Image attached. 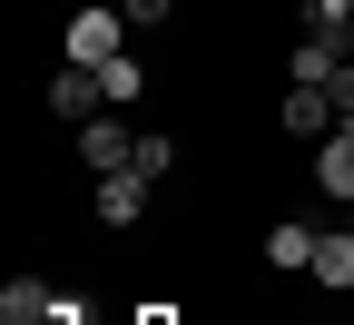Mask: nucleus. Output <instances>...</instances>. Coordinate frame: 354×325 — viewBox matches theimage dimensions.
I'll return each instance as SVG.
<instances>
[{"label": "nucleus", "mask_w": 354, "mask_h": 325, "mask_svg": "<svg viewBox=\"0 0 354 325\" xmlns=\"http://www.w3.org/2000/svg\"><path fill=\"white\" fill-rule=\"evenodd\" d=\"M128 168H138V177H177V138H158V128H148V138H138V158H128Z\"/></svg>", "instance_id": "obj_13"}, {"label": "nucleus", "mask_w": 354, "mask_h": 325, "mask_svg": "<svg viewBox=\"0 0 354 325\" xmlns=\"http://www.w3.org/2000/svg\"><path fill=\"white\" fill-rule=\"evenodd\" d=\"M344 227H354V207H344Z\"/></svg>", "instance_id": "obj_18"}, {"label": "nucleus", "mask_w": 354, "mask_h": 325, "mask_svg": "<svg viewBox=\"0 0 354 325\" xmlns=\"http://www.w3.org/2000/svg\"><path fill=\"white\" fill-rule=\"evenodd\" d=\"M50 109H59L69 128H88V118H99V109H109V79H99V69H79V60H69V69L50 79Z\"/></svg>", "instance_id": "obj_4"}, {"label": "nucleus", "mask_w": 354, "mask_h": 325, "mask_svg": "<svg viewBox=\"0 0 354 325\" xmlns=\"http://www.w3.org/2000/svg\"><path fill=\"white\" fill-rule=\"evenodd\" d=\"M138 325H177V315H167V306H148V315H138Z\"/></svg>", "instance_id": "obj_17"}, {"label": "nucleus", "mask_w": 354, "mask_h": 325, "mask_svg": "<svg viewBox=\"0 0 354 325\" xmlns=\"http://www.w3.org/2000/svg\"><path fill=\"white\" fill-rule=\"evenodd\" d=\"M118 10L138 20V30H158V20H177V0H118Z\"/></svg>", "instance_id": "obj_14"}, {"label": "nucleus", "mask_w": 354, "mask_h": 325, "mask_svg": "<svg viewBox=\"0 0 354 325\" xmlns=\"http://www.w3.org/2000/svg\"><path fill=\"white\" fill-rule=\"evenodd\" d=\"M99 79H109V109H138V89H148V69H138V60H128V50H118V60H109Z\"/></svg>", "instance_id": "obj_12"}, {"label": "nucleus", "mask_w": 354, "mask_h": 325, "mask_svg": "<svg viewBox=\"0 0 354 325\" xmlns=\"http://www.w3.org/2000/svg\"><path fill=\"white\" fill-rule=\"evenodd\" d=\"M325 89H335V118H354V60H344V69H335Z\"/></svg>", "instance_id": "obj_15"}, {"label": "nucleus", "mask_w": 354, "mask_h": 325, "mask_svg": "<svg viewBox=\"0 0 354 325\" xmlns=\"http://www.w3.org/2000/svg\"><path fill=\"white\" fill-rule=\"evenodd\" d=\"M50 315H59V286H39V276L0 286V325H50Z\"/></svg>", "instance_id": "obj_8"}, {"label": "nucleus", "mask_w": 354, "mask_h": 325, "mask_svg": "<svg viewBox=\"0 0 354 325\" xmlns=\"http://www.w3.org/2000/svg\"><path fill=\"white\" fill-rule=\"evenodd\" d=\"M305 276H315L325 296H344V286H354V227H335V237H315V266H305Z\"/></svg>", "instance_id": "obj_10"}, {"label": "nucleus", "mask_w": 354, "mask_h": 325, "mask_svg": "<svg viewBox=\"0 0 354 325\" xmlns=\"http://www.w3.org/2000/svg\"><path fill=\"white\" fill-rule=\"evenodd\" d=\"M50 325H88V306H79V296H59V315H50Z\"/></svg>", "instance_id": "obj_16"}, {"label": "nucleus", "mask_w": 354, "mask_h": 325, "mask_svg": "<svg viewBox=\"0 0 354 325\" xmlns=\"http://www.w3.org/2000/svg\"><path fill=\"white\" fill-rule=\"evenodd\" d=\"M295 39H325L335 60H354V0H305V30Z\"/></svg>", "instance_id": "obj_7"}, {"label": "nucleus", "mask_w": 354, "mask_h": 325, "mask_svg": "<svg viewBox=\"0 0 354 325\" xmlns=\"http://www.w3.org/2000/svg\"><path fill=\"white\" fill-rule=\"evenodd\" d=\"M315 237H325V227H295V217H276V227H266V266L305 276V266H315Z\"/></svg>", "instance_id": "obj_9"}, {"label": "nucleus", "mask_w": 354, "mask_h": 325, "mask_svg": "<svg viewBox=\"0 0 354 325\" xmlns=\"http://www.w3.org/2000/svg\"><path fill=\"white\" fill-rule=\"evenodd\" d=\"M79 158H88V177H109V168H128V158H138V138H128V118H118V109H99V118L79 128Z\"/></svg>", "instance_id": "obj_3"}, {"label": "nucleus", "mask_w": 354, "mask_h": 325, "mask_svg": "<svg viewBox=\"0 0 354 325\" xmlns=\"http://www.w3.org/2000/svg\"><path fill=\"white\" fill-rule=\"evenodd\" d=\"M315 188H325L335 207H354V118H335V128L315 138Z\"/></svg>", "instance_id": "obj_2"}, {"label": "nucleus", "mask_w": 354, "mask_h": 325, "mask_svg": "<svg viewBox=\"0 0 354 325\" xmlns=\"http://www.w3.org/2000/svg\"><path fill=\"white\" fill-rule=\"evenodd\" d=\"M325 118H335V89H295V79H286L276 128H286V138H325Z\"/></svg>", "instance_id": "obj_6"}, {"label": "nucleus", "mask_w": 354, "mask_h": 325, "mask_svg": "<svg viewBox=\"0 0 354 325\" xmlns=\"http://www.w3.org/2000/svg\"><path fill=\"white\" fill-rule=\"evenodd\" d=\"M148 188H158V177L109 168V177H99V227H138V217H148Z\"/></svg>", "instance_id": "obj_5"}, {"label": "nucleus", "mask_w": 354, "mask_h": 325, "mask_svg": "<svg viewBox=\"0 0 354 325\" xmlns=\"http://www.w3.org/2000/svg\"><path fill=\"white\" fill-rule=\"evenodd\" d=\"M335 69H344V60L325 50V39H295V50H286V79H295V89H325Z\"/></svg>", "instance_id": "obj_11"}, {"label": "nucleus", "mask_w": 354, "mask_h": 325, "mask_svg": "<svg viewBox=\"0 0 354 325\" xmlns=\"http://www.w3.org/2000/svg\"><path fill=\"white\" fill-rule=\"evenodd\" d=\"M128 50V10H118V0H88V10H69V60L79 69H109Z\"/></svg>", "instance_id": "obj_1"}]
</instances>
